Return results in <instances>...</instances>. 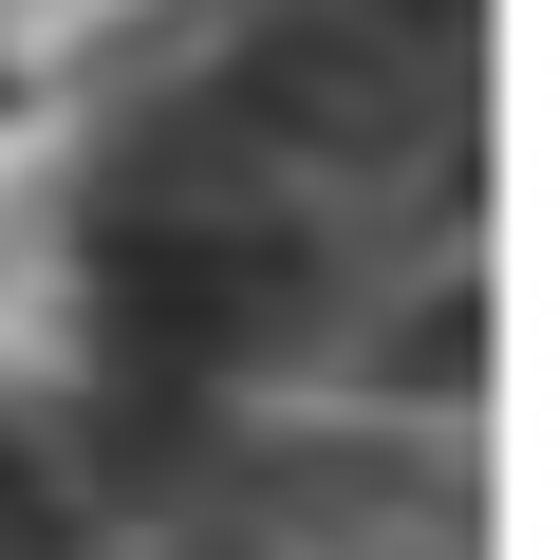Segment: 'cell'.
Here are the masks:
<instances>
[{"label": "cell", "mask_w": 560, "mask_h": 560, "mask_svg": "<svg viewBox=\"0 0 560 560\" xmlns=\"http://www.w3.org/2000/svg\"><path fill=\"white\" fill-rule=\"evenodd\" d=\"M300 261H318V243L280 224L261 187L150 168V187H113V224H94V337H113L131 393H224L243 355L300 337Z\"/></svg>", "instance_id": "obj_1"}, {"label": "cell", "mask_w": 560, "mask_h": 560, "mask_svg": "<svg viewBox=\"0 0 560 560\" xmlns=\"http://www.w3.org/2000/svg\"><path fill=\"white\" fill-rule=\"evenodd\" d=\"M38 523H57V504H38V467L0 448V560H38Z\"/></svg>", "instance_id": "obj_2"}]
</instances>
